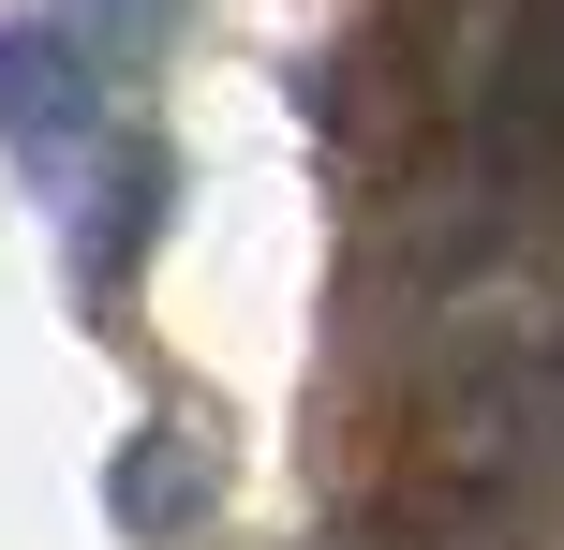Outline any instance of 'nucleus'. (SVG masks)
I'll return each instance as SVG.
<instances>
[{
	"instance_id": "nucleus-2",
	"label": "nucleus",
	"mask_w": 564,
	"mask_h": 550,
	"mask_svg": "<svg viewBox=\"0 0 564 550\" xmlns=\"http://www.w3.org/2000/svg\"><path fill=\"white\" fill-rule=\"evenodd\" d=\"M208 492H224V462H208L194 432H134V446H119V476H105V506H119L134 536H178Z\"/></svg>"
},
{
	"instance_id": "nucleus-3",
	"label": "nucleus",
	"mask_w": 564,
	"mask_h": 550,
	"mask_svg": "<svg viewBox=\"0 0 564 550\" xmlns=\"http://www.w3.org/2000/svg\"><path fill=\"white\" fill-rule=\"evenodd\" d=\"M45 15H59V30H75V45L119 75V60H149V45L178 30V0H45Z\"/></svg>"
},
{
	"instance_id": "nucleus-1",
	"label": "nucleus",
	"mask_w": 564,
	"mask_h": 550,
	"mask_svg": "<svg viewBox=\"0 0 564 550\" xmlns=\"http://www.w3.org/2000/svg\"><path fill=\"white\" fill-rule=\"evenodd\" d=\"M0 149H15L45 194H89V179H105V60L59 15L0 30Z\"/></svg>"
}]
</instances>
